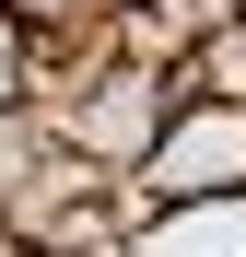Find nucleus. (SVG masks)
Returning <instances> with one entry per match:
<instances>
[{
  "label": "nucleus",
  "instance_id": "obj_2",
  "mask_svg": "<svg viewBox=\"0 0 246 257\" xmlns=\"http://www.w3.org/2000/svg\"><path fill=\"white\" fill-rule=\"evenodd\" d=\"M0 12H12V24L35 35V47H47V35H70L82 12H94V0H0Z\"/></svg>",
  "mask_w": 246,
  "mask_h": 257
},
{
  "label": "nucleus",
  "instance_id": "obj_3",
  "mask_svg": "<svg viewBox=\"0 0 246 257\" xmlns=\"http://www.w3.org/2000/svg\"><path fill=\"white\" fill-rule=\"evenodd\" d=\"M24 59H35V35H24L12 12H0V105H12V94H24Z\"/></svg>",
  "mask_w": 246,
  "mask_h": 257
},
{
  "label": "nucleus",
  "instance_id": "obj_4",
  "mask_svg": "<svg viewBox=\"0 0 246 257\" xmlns=\"http://www.w3.org/2000/svg\"><path fill=\"white\" fill-rule=\"evenodd\" d=\"M211 12H223V24H246V0H211Z\"/></svg>",
  "mask_w": 246,
  "mask_h": 257
},
{
  "label": "nucleus",
  "instance_id": "obj_1",
  "mask_svg": "<svg viewBox=\"0 0 246 257\" xmlns=\"http://www.w3.org/2000/svg\"><path fill=\"white\" fill-rule=\"evenodd\" d=\"M129 199L152 210H199V199H246V105H176L152 128V152L129 164Z\"/></svg>",
  "mask_w": 246,
  "mask_h": 257
},
{
  "label": "nucleus",
  "instance_id": "obj_5",
  "mask_svg": "<svg viewBox=\"0 0 246 257\" xmlns=\"http://www.w3.org/2000/svg\"><path fill=\"white\" fill-rule=\"evenodd\" d=\"M141 12H152V0H141Z\"/></svg>",
  "mask_w": 246,
  "mask_h": 257
}]
</instances>
